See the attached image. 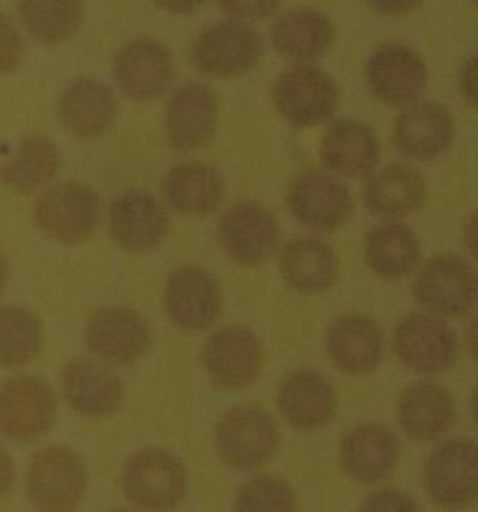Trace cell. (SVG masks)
<instances>
[{
  "label": "cell",
  "mask_w": 478,
  "mask_h": 512,
  "mask_svg": "<svg viewBox=\"0 0 478 512\" xmlns=\"http://www.w3.org/2000/svg\"><path fill=\"white\" fill-rule=\"evenodd\" d=\"M215 453L221 464L238 473L262 470L279 453L281 430L262 406L230 408L215 427Z\"/></svg>",
  "instance_id": "obj_1"
},
{
  "label": "cell",
  "mask_w": 478,
  "mask_h": 512,
  "mask_svg": "<svg viewBox=\"0 0 478 512\" xmlns=\"http://www.w3.org/2000/svg\"><path fill=\"white\" fill-rule=\"evenodd\" d=\"M411 294L422 311L439 318L471 316L478 309V270L454 253L430 256L415 273Z\"/></svg>",
  "instance_id": "obj_2"
},
{
  "label": "cell",
  "mask_w": 478,
  "mask_h": 512,
  "mask_svg": "<svg viewBox=\"0 0 478 512\" xmlns=\"http://www.w3.org/2000/svg\"><path fill=\"white\" fill-rule=\"evenodd\" d=\"M32 217L45 238L79 247L94 238L103 219V204L96 189L68 180L43 189L34 202Z\"/></svg>",
  "instance_id": "obj_3"
},
{
  "label": "cell",
  "mask_w": 478,
  "mask_h": 512,
  "mask_svg": "<svg viewBox=\"0 0 478 512\" xmlns=\"http://www.w3.org/2000/svg\"><path fill=\"white\" fill-rule=\"evenodd\" d=\"M120 483L135 509L172 512L187 496L189 473L174 453L163 447H144L127 458Z\"/></svg>",
  "instance_id": "obj_4"
},
{
  "label": "cell",
  "mask_w": 478,
  "mask_h": 512,
  "mask_svg": "<svg viewBox=\"0 0 478 512\" xmlns=\"http://www.w3.org/2000/svg\"><path fill=\"white\" fill-rule=\"evenodd\" d=\"M88 490L85 460L66 445L43 447L30 460L25 492L38 512H75Z\"/></svg>",
  "instance_id": "obj_5"
},
{
  "label": "cell",
  "mask_w": 478,
  "mask_h": 512,
  "mask_svg": "<svg viewBox=\"0 0 478 512\" xmlns=\"http://www.w3.org/2000/svg\"><path fill=\"white\" fill-rule=\"evenodd\" d=\"M422 484L439 509L473 507L478 501V443L465 438L441 441L424 460Z\"/></svg>",
  "instance_id": "obj_6"
},
{
  "label": "cell",
  "mask_w": 478,
  "mask_h": 512,
  "mask_svg": "<svg viewBox=\"0 0 478 512\" xmlns=\"http://www.w3.org/2000/svg\"><path fill=\"white\" fill-rule=\"evenodd\" d=\"M338 100L337 81L314 64H297L282 72L271 88L275 113L294 128H312L331 120Z\"/></svg>",
  "instance_id": "obj_7"
},
{
  "label": "cell",
  "mask_w": 478,
  "mask_h": 512,
  "mask_svg": "<svg viewBox=\"0 0 478 512\" xmlns=\"http://www.w3.org/2000/svg\"><path fill=\"white\" fill-rule=\"evenodd\" d=\"M393 352L411 372L437 376L456 365L460 341L449 320L417 311L402 316L394 326Z\"/></svg>",
  "instance_id": "obj_8"
},
{
  "label": "cell",
  "mask_w": 478,
  "mask_h": 512,
  "mask_svg": "<svg viewBox=\"0 0 478 512\" xmlns=\"http://www.w3.org/2000/svg\"><path fill=\"white\" fill-rule=\"evenodd\" d=\"M217 243L234 264L260 268L277 255L281 227L275 214L254 200H239L221 215Z\"/></svg>",
  "instance_id": "obj_9"
},
{
  "label": "cell",
  "mask_w": 478,
  "mask_h": 512,
  "mask_svg": "<svg viewBox=\"0 0 478 512\" xmlns=\"http://www.w3.org/2000/svg\"><path fill=\"white\" fill-rule=\"evenodd\" d=\"M193 64L215 79H236L253 72L264 57V38L253 25L228 19L198 34Z\"/></svg>",
  "instance_id": "obj_10"
},
{
  "label": "cell",
  "mask_w": 478,
  "mask_h": 512,
  "mask_svg": "<svg viewBox=\"0 0 478 512\" xmlns=\"http://www.w3.org/2000/svg\"><path fill=\"white\" fill-rule=\"evenodd\" d=\"M365 81L374 100L404 109L421 101L430 70L417 49L406 43H383L366 60Z\"/></svg>",
  "instance_id": "obj_11"
},
{
  "label": "cell",
  "mask_w": 478,
  "mask_h": 512,
  "mask_svg": "<svg viewBox=\"0 0 478 512\" xmlns=\"http://www.w3.org/2000/svg\"><path fill=\"white\" fill-rule=\"evenodd\" d=\"M286 206L299 225L318 232H337L350 223L355 199L340 176L309 169L292 180Z\"/></svg>",
  "instance_id": "obj_12"
},
{
  "label": "cell",
  "mask_w": 478,
  "mask_h": 512,
  "mask_svg": "<svg viewBox=\"0 0 478 512\" xmlns=\"http://www.w3.org/2000/svg\"><path fill=\"white\" fill-rule=\"evenodd\" d=\"M200 361L211 384L221 389H243L260 378L266 348L251 329L228 324L206 339Z\"/></svg>",
  "instance_id": "obj_13"
},
{
  "label": "cell",
  "mask_w": 478,
  "mask_h": 512,
  "mask_svg": "<svg viewBox=\"0 0 478 512\" xmlns=\"http://www.w3.org/2000/svg\"><path fill=\"white\" fill-rule=\"evenodd\" d=\"M57 410V395L40 376L21 374L2 384L0 425L10 440H40L55 425Z\"/></svg>",
  "instance_id": "obj_14"
},
{
  "label": "cell",
  "mask_w": 478,
  "mask_h": 512,
  "mask_svg": "<svg viewBox=\"0 0 478 512\" xmlns=\"http://www.w3.org/2000/svg\"><path fill=\"white\" fill-rule=\"evenodd\" d=\"M152 342V326L131 307H101L86 320V348L109 365L139 361L152 350Z\"/></svg>",
  "instance_id": "obj_15"
},
{
  "label": "cell",
  "mask_w": 478,
  "mask_h": 512,
  "mask_svg": "<svg viewBox=\"0 0 478 512\" xmlns=\"http://www.w3.org/2000/svg\"><path fill=\"white\" fill-rule=\"evenodd\" d=\"M165 202L142 189L120 193L109 206V234L116 247L129 255H148L169 236Z\"/></svg>",
  "instance_id": "obj_16"
},
{
  "label": "cell",
  "mask_w": 478,
  "mask_h": 512,
  "mask_svg": "<svg viewBox=\"0 0 478 512\" xmlns=\"http://www.w3.org/2000/svg\"><path fill=\"white\" fill-rule=\"evenodd\" d=\"M223 290L215 275L200 266L170 271L163 288V307L176 328L206 331L223 313Z\"/></svg>",
  "instance_id": "obj_17"
},
{
  "label": "cell",
  "mask_w": 478,
  "mask_h": 512,
  "mask_svg": "<svg viewBox=\"0 0 478 512\" xmlns=\"http://www.w3.org/2000/svg\"><path fill=\"white\" fill-rule=\"evenodd\" d=\"M114 83L129 100L148 103L159 100L169 90L176 66L165 43L139 36L113 58Z\"/></svg>",
  "instance_id": "obj_18"
},
{
  "label": "cell",
  "mask_w": 478,
  "mask_h": 512,
  "mask_svg": "<svg viewBox=\"0 0 478 512\" xmlns=\"http://www.w3.org/2000/svg\"><path fill=\"white\" fill-rule=\"evenodd\" d=\"M275 406L284 423L296 432H318L337 417V389L318 370H292L277 387Z\"/></svg>",
  "instance_id": "obj_19"
},
{
  "label": "cell",
  "mask_w": 478,
  "mask_h": 512,
  "mask_svg": "<svg viewBox=\"0 0 478 512\" xmlns=\"http://www.w3.org/2000/svg\"><path fill=\"white\" fill-rule=\"evenodd\" d=\"M62 395L71 410L88 419H109L122 410L126 387L109 363L77 356L62 370Z\"/></svg>",
  "instance_id": "obj_20"
},
{
  "label": "cell",
  "mask_w": 478,
  "mask_h": 512,
  "mask_svg": "<svg viewBox=\"0 0 478 512\" xmlns=\"http://www.w3.org/2000/svg\"><path fill=\"white\" fill-rule=\"evenodd\" d=\"M394 150L409 161L430 163L445 156L456 139V122L449 109L436 101H417L394 118Z\"/></svg>",
  "instance_id": "obj_21"
},
{
  "label": "cell",
  "mask_w": 478,
  "mask_h": 512,
  "mask_svg": "<svg viewBox=\"0 0 478 512\" xmlns=\"http://www.w3.org/2000/svg\"><path fill=\"white\" fill-rule=\"evenodd\" d=\"M402 447L393 428L361 423L350 428L338 443V464L359 484L387 481L400 464Z\"/></svg>",
  "instance_id": "obj_22"
},
{
  "label": "cell",
  "mask_w": 478,
  "mask_h": 512,
  "mask_svg": "<svg viewBox=\"0 0 478 512\" xmlns=\"http://www.w3.org/2000/svg\"><path fill=\"white\" fill-rule=\"evenodd\" d=\"M324 346L338 372L365 376L378 369L385 357V333L368 314H340L325 331Z\"/></svg>",
  "instance_id": "obj_23"
},
{
  "label": "cell",
  "mask_w": 478,
  "mask_h": 512,
  "mask_svg": "<svg viewBox=\"0 0 478 512\" xmlns=\"http://www.w3.org/2000/svg\"><path fill=\"white\" fill-rule=\"evenodd\" d=\"M320 159L325 169L335 176L366 180L380 165V137L365 120L352 116L338 118L322 135Z\"/></svg>",
  "instance_id": "obj_24"
},
{
  "label": "cell",
  "mask_w": 478,
  "mask_h": 512,
  "mask_svg": "<svg viewBox=\"0 0 478 512\" xmlns=\"http://www.w3.org/2000/svg\"><path fill=\"white\" fill-rule=\"evenodd\" d=\"M120 105L113 90L94 77H79L64 88L58 118L71 137L94 141L113 129Z\"/></svg>",
  "instance_id": "obj_25"
},
{
  "label": "cell",
  "mask_w": 478,
  "mask_h": 512,
  "mask_svg": "<svg viewBox=\"0 0 478 512\" xmlns=\"http://www.w3.org/2000/svg\"><path fill=\"white\" fill-rule=\"evenodd\" d=\"M219 124V101L210 86L189 81L170 98L165 113L169 143L178 150H198L210 144Z\"/></svg>",
  "instance_id": "obj_26"
},
{
  "label": "cell",
  "mask_w": 478,
  "mask_h": 512,
  "mask_svg": "<svg viewBox=\"0 0 478 512\" xmlns=\"http://www.w3.org/2000/svg\"><path fill=\"white\" fill-rule=\"evenodd\" d=\"M396 421L415 441H436L456 421V402L441 382L424 378L402 389L396 402Z\"/></svg>",
  "instance_id": "obj_27"
},
{
  "label": "cell",
  "mask_w": 478,
  "mask_h": 512,
  "mask_svg": "<svg viewBox=\"0 0 478 512\" xmlns=\"http://www.w3.org/2000/svg\"><path fill=\"white\" fill-rule=\"evenodd\" d=\"M428 200V182L408 163H391L370 174L363 185V202L383 221H400L421 212Z\"/></svg>",
  "instance_id": "obj_28"
},
{
  "label": "cell",
  "mask_w": 478,
  "mask_h": 512,
  "mask_svg": "<svg viewBox=\"0 0 478 512\" xmlns=\"http://www.w3.org/2000/svg\"><path fill=\"white\" fill-rule=\"evenodd\" d=\"M279 271L284 285L297 294H324L337 285L340 258L337 249L324 238L296 236L281 249Z\"/></svg>",
  "instance_id": "obj_29"
},
{
  "label": "cell",
  "mask_w": 478,
  "mask_h": 512,
  "mask_svg": "<svg viewBox=\"0 0 478 512\" xmlns=\"http://www.w3.org/2000/svg\"><path fill=\"white\" fill-rule=\"evenodd\" d=\"M337 40L333 21L320 10L310 6L290 8L277 15L269 42L273 49L286 60L296 64H310L324 57Z\"/></svg>",
  "instance_id": "obj_30"
},
{
  "label": "cell",
  "mask_w": 478,
  "mask_h": 512,
  "mask_svg": "<svg viewBox=\"0 0 478 512\" xmlns=\"http://www.w3.org/2000/svg\"><path fill=\"white\" fill-rule=\"evenodd\" d=\"M163 202L176 214L206 217L225 199V180L215 167L202 161L174 165L161 182Z\"/></svg>",
  "instance_id": "obj_31"
},
{
  "label": "cell",
  "mask_w": 478,
  "mask_h": 512,
  "mask_svg": "<svg viewBox=\"0 0 478 512\" xmlns=\"http://www.w3.org/2000/svg\"><path fill=\"white\" fill-rule=\"evenodd\" d=\"M366 266L385 281H402L421 268L422 247L415 230L402 221H383L366 232Z\"/></svg>",
  "instance_id": "obj_32"
},
{
  "label": "cell",
  "mask_w": 478,
  "mask_h": 512,
  "mask_svg": "<svg viewBox=\"0 0 478 512\" xmlns=\"http://www.w3.org/2000/svg\"><path fill=\"white\" fill-rule=\"evenodd\" d=\"M62 169V154L49 137L34 135L17 146L2 167V180L17 195H30L51 184Z\"/></svg>",
  "instance_id": "obj_33"
},
{
  "label": "cell",
  "mask_w": 478,
  "mask_h": 512,
  "mask_svg": "<svg viewBox=\"0 0 478 512\" xmlns=\"http://www.w3.org/2000/svg\"><path fill=\"white\" fill-rule=\"evenodd\" d=\"M17 14L34 42L58 45L71 40L83 25V0H19Z\"/></svg>",
  "instance_id": "obj_34"
},
{
  "label": "cell",
  "mask_w": 478,
  "mask_h": 512,
  "mask_svg": "<svg viewBox=\"0 0 478 512\" xmlns=\"http://www.w3.org/2000/svg\"><path fill=\"white\" fill-rule=\"evenodd\" d=\"M45 329L40 316L23 305L0 309V363L4 369H21L42 352Z\"/></svg>",
  "instance_id": "obj_35"
},
{
  "label": "cell",
  "mask_w": 478,
  "mask_h": 512,
  "mask_svg": "<svg viewBox=\"0 0 478 512\" xmlns=\"http://www.w3.org/2000/svg\"><path fill=\"white\" fill-rule=\"evenodd\" d=\"M234 512H297L296 490L277 475H258L239 486Z\"/></svg>",
  "instance_id": "obj_36"
},
{
  "label": "cell",
  "mask_w": 478,
  "mask_h": 512,
  "mask_svg": "<svg viewBox=\"0 0 478 512\" xmlns=\"http://www.w3.org/2000/svg\"><path fill=\"white\" fill-rule=\"evenodd\" d=\"M357 512H421V507L406 490L383 486L370 492Z\"/></svg>",
  "instance_id": "obj_37"
},
{
  "label": "cell",
  "mask_w": 478,
  "mask_h": 512,
  "mask_svg": "<svg viewBox=\"0 0 478 512\" xmlns=\"http://www.w3.org/2000/svg\"><path fill=\"white\" fill-rule=\"evenodd\" d=\"M219 8L230 19L236 21H262L275 14L281 6V0H217Z\"/></svg>",
  "instance_id": "obj_38"
},
{
  "label": "cell",
  "mask_w": 478,
  "mask_h": 512,
  "mask_svg": "<svg viewBox=\"0 0 478 512\" xmlns=\"http://www.w3.org/2000/svg\"><path fill=\"white\" fill-rule=\"evenodd\" d=\"M23 57V45L10 17L2 19V73L15 72Z\"/></svg>",
  "instance_id": "obj_39"
},
{
  "label": "cell",
  "mask_w": 478,
  "mask_h": 512,
  "mask_svg": "<svg viewBox=\"0 0 478 512\" xmlns=\"http://www.w3.org/2000/svg\"><path fill=\"white\" fill-rule=\"evenodd\" d=\"M456 81L465 103L478 111V53L467 58L460 66Z\"/></svg>",
  "instance_id": "obj_40"
},
{
  "label": "cell",
  "mask_w": 478,
  "mask_h": 512,
  "mask_svg": "<svg viewBox=\"0 0 478 512\" xmlns=\"http://www.w3.org/2000/svg\"><path fill=\"white\" fill-rule=\"evenodd\" d=\"M366 6L381 17H404L415 12L422 0H365Z\"/></svg>",
  "instance_id": "obj_41"
},
{
  "label": "cell",
  "mask_w": 478,
  "mask_h": 512,
  "mask_svg": "<svg viewBox=\"0 0 478 512\" xmlns=\"http://www.w3.org/2000/svg\"><path fill=\"white\" fill-rule=\"evenodd\" d=\"M155 8L172 15H189L197 12L206 0H150Z\"/></svg>",
  "instance_id": "obj_42"
},
{
  "label": "cell",
  "mask_w": 478,
  "mask_h": 512,
  "mask_svg": "<svg viewBox=\"0 0 478 512\" xmlns=\"http://www.w3.org/2000/svg\"><path fill=\"white\" fill-rule=\"evenodd\" d=\"M464 245L467 253L478 260V210L465 221Z\"/></svg>",
  "instance_id": "obj_43"
},
{
  "label": "cell",
  "mask_w": 478,
  "mask_h": 512,
  "mask_svg": "<svg viewBox=\"0 0 478 512\" xmlns=\"http://www.w3.org/2000/svg\"><path fill=\"white\" fill-rule=\"evenodd\" d=\"M2 484H0V488H2V496L6 498L8 496V492L12 490V484H14V462H12V458H10V453L6 451V449H2Z\"/></svg>",
  "instance_id": "obj_44"
},
{
  "label": "cell",
  "mask_w": 478,
  "mask_h": 512,
  "mask_svg": "<svg viewBox=\"0 0 478 512\" xmlns=\"http://www.w3.org/2000/svg\"><path fill=\"white\" fill-rule=\"evenodd\" d=\"M465 342H467V350L471 357L478 363V313L471 318L467 333H465Z\"/></svg>",
  "instance_id": "obj_45"
},
{
  "label": "cell",
  "mask_w": 478,
  "mask_h": 512,
  "mask_svg": "<svg viewBox=\"0 0 478 512\" xmlns=\"http://www.w3.org/2000/svg\"><path fill=\"white\" fill-rule=\"evenodd\" d=\"M471 415H473V421H475L478 428V385L473 397H471Z\"/></svg>",
  "instance_id": "obj_46"
},
{
  "label": "cell",
  "mask_w": 478,
  "mask_h": 512,
  "mask_svg": "<svg viewBox=\"0 0 478 512\" xmlns=\"http://www.w3.org/2000/svg\"><path fill=\"white\" fill-rule=\"evenodd\" d=\"M109 512H131V511H124V509H116V511H109Z\"/></svg>",
  "instance_id": "obj_47"
},
{
  "label": "cell",
  "mask_w": 478,
  "mask_h": 512,
  "mask_svg": "<svg viewBox=\"0 0 478 512\" xmlns=\"http://www.w3.org/2000/svg\"><path fill=\"white\" fill-rule=\"evenodd\" d=\"M469 2H473V4H475V6H478V0H469Z\"/></svg>",
  "instance_id": "obj_48"
}]
</instances>
